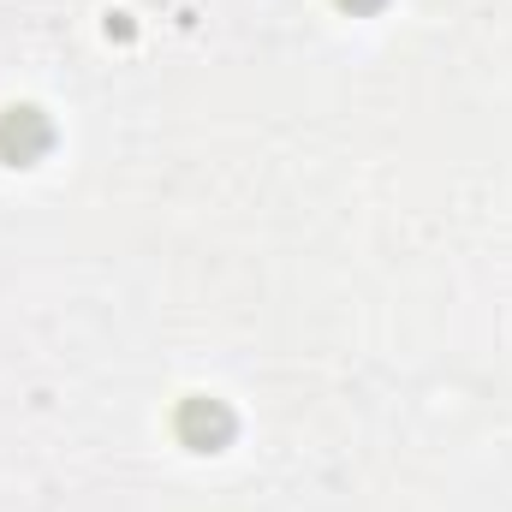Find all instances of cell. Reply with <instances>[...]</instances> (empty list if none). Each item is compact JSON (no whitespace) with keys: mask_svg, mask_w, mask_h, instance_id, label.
<instances>
[{"mask_svg":"<svg viewBox=\"0 0 512 512\" xmlns=\"http://www.w3.org/2000/svg\"><path fill=\"white\" fill-rule=\"evenodd\" d=\"M42 143H48V126H42L36 108H12V114L0 120V149H6L12 161H30Z\"/></svg>","mask_w":512,"mask_h":512,"instance_id":"1","label":"cell"}]
</instances>
